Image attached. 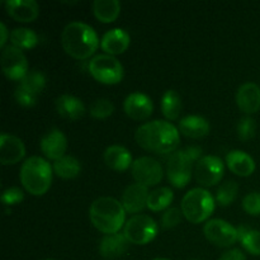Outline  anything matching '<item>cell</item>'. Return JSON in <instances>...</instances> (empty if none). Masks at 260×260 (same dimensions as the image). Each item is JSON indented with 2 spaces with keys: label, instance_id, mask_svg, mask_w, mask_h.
Here are the masks:
<instances>
[{
  "label": "cell",
  "instance_id": "cell-1",
  "mask_svg": "<svg viewBox=\"0 0 260 260\" xmlns=\"http://www.w3.org/2000/svg\"><path fill=\"white\" fill-rule=\"evenodd\" d=\"M179 129L167 121H152L144 123L136 129L137 145L155 154L175 152L180 141Z\"/></svg>",
  "mask_w": 260,
  "mask_h": 260
},
{
  "label": "cell",
  "instance_id": "cell-2",
  "mask_svg": "<svg viewBox=\"0 0 260 260\" xmlns=\"http://www.w3.org/2000/svg\"><path fill=\"white\" fill-rule=\"evenodd\" d=\"M101 45L98 35L89 24L71 22L61 33V46L63 51L76 60L90 57Z\"/></svg>",
  "mask_w": 260,
  "mask_h": 260
},
{
  "label": "cell",
  "instance_id": "cell-3",
  "mask_svg": "<svg viewBox=\"0 0 260 260\" xmlns=\"http://www.w3.org/2000/svg\"><path fill=\"white\" fill-rule=\"evenodd\" d=\"M89 218L94 228L106 235L118 234L124 226L126 211L119 201L112 197L96 198L89 208Z\"/></svg>",
  "mask_w": 260,
  "mask_h": 260
},
{
  "label": "cell",
  "instance_id": "cell-4",
  "mask_svg": "<svg viewBox=\"0 0 260 260\" xmlns=\"http://www.w3.org/2000/svg\"><path fill=\"white\" fill-rule=\"evenodd\" d=\"M19 178L23 188L28 193L33 196H43L51 187L52 169L43 157H28L20 168Z\"/></svg>",
  "mask_w": 260,
  "mask_h": 260
},
{
  "label": "cell",
  "instance_id": "cell-5",
  "mask_svg": "<svg viewBox=\"0 0 260 260\" xmlns=\"http://www.w3.org/2000/svg\"><path fill=\"white\" fill-rule=\"evenodd\" d=\"M202 150L190 146L185 150L173 152L168 159L167 174L175 188H184L192 179V164L201 159Z\"/></svg>",
  "mask_w": 260,
  "mask_h": 260
},
{
  "label": "cell",
  "instance_id": "cell-6",
  "mask_svg": "<svg viewBox=\"0 0 260 260\" xmlns=\"http://www.w3.org/2000/svg\"><path fill=\"white\" fill-rule=\"evenodd\" d=\"M180 210L189 222L201 223L215 211V200L205 188H193L183 197Z\"/></svg>",
  "mask_w": 260,
  "mask_h": 260
},
{
  "label": "cell",
  "instance_id": "cell-7",
  "mask_svg": "<svg viewBox=\"0 0 260 260\" xmlns=\"http://www.w3.org/2000/svg\"><path fill=\"white\" fill-rule=\"evenodd\" d=\"M88 70L96 81L106 85H114L123 79V66L114 56L96 55L89 61Z\"/></svg>",
  "mask_w": 260,
  "mask_h": 260
},
{
  "label": "cell",
  "instance_id": "cell-8",
  "mask_svg": "<svg viewBox=\"0 0 260 260\" xmlns=\"http://www.w3.org/2000/svg\"><path fill=\"white\" fill-rule=\"evenodd\" d=\"M157 223L147 215H135L129 218L123 228V235L129 244L146 245L157 235Z\"/></svg>",
  "mask_w": 260,
  "mask_h": 260
},
{
  "label": "cell",
  "instance_id": "cell-9",
  "mask_svg": "<svg viewBox=\"0 0 260 260\" xmlns=\"http://www.w3.org/2000/svg\"><path fill=\"white\" fill-rule=\"evenodd\" d=\"M131 174L136 183L149 188L161 182L164 172H162L161 164L156 159L150 156H141L132 162Z\"/></svg>",
  "mask_w": 260,
  "mask_h": 260
},
{
  "label": "cell",
  "instance_id": "cell-10",
  "mask_svg": "<svg viewBox=\"0 0 260 260\" xmlns=\"http://www.w3.org/2000/svg\"><path fill=\"white\" fill-rule=\"evenodd\" d=\"M225 173L222 160L215 155L201 157L194 168L196 182L203 187H213L221 182Z\"/></svg>",
  "mask_w": 260,
  "mask_h": 260
},
{
  "label": "cell",
  "instance_id": "cell-11",
  "mask_svg": "<svg viewBox=\"0 0 260 260\" xmlns=\"http://www.w3.org/2000/svg\"><path fill=\"white\" fill-rule=\"evenodd\" d=\"M2 70L10 80L20 81L28 74V61L20 48L9 45L2 51Z\"/></svg>",
  "mask_w": 260,
  "mask_h": 260
},
{
  "label": "cell",
  "instance_id": "cell-12",
  "mask_svg": "<svg viewBox=\"0 0 260 260\" xmlns=\"http://www.w3.org/2000/svg\"><path fill=\"white\" fill-rule=\"evenodd\" d=\"M203 234L210 243L220 248H229L239 240L238 229L220 218L208 221L203 228Z\"/></svg>",
  "mask_w": 260,
  "mask_h": 260
},
{
  "label": "cell",
  "instance_id": "cell-13",
  "mask_svg": "<svg viewBox=\"0 0 260 260\" xmlns=\"http://www.w3.org/2000/svg\"><path fill=\"white\" fill-rule=\"evenodd\" d=\"M124 113L134 121H145L152 114V102L146 94L132 93L124 99Z\"/></svg>",
  "mask_w": 260,
  "mask_h": 260
},
{
  "label": "cell",
  "instance_id": "cell-14",
  "mask_svg": "<svg viewBox=\"0 0 260 260\" xmlns=\"http://www.w3.org/2000/svg\"><path fill=\"white\" fill-rule=\"evenodd\" d=\"M149 189L145 185L135 183L128 185L122 193L121 203L124 211L128 213H139L147 207V200H149Z\"/></svg>",
  "mask_w": 260,
  "mask_h": 260
},
{
  "label": "cell",
  "instance_id": "cell-15",
  "mask_svg": "<svg viewBox=\"0 0 260 260\" xmlns=\"http://www.w3.org/2000/svg\"><path fill=\"white\" fill-rule=\"evenodd\" d=\"M25 147L20 139L3 134L0 137V161L3 165H14L24 157Z\"/></svg>",
  "mask_w": 260,
  "mask_h": 260
},
{
  "label": "cell",
  "instance_id": "cell-16",
  "mask_svg": "<svg viewBox=\"0 0 260 260\" xmlns=\"http://www.w3.org/2000/svg\"><path fill=\"white\" fill-rule=\"evenodd\" d=\"M40 146L43 155L47 159L56 161L65 156L66 149H68V140L60 129H51L47 134L43 135Z\"/></svg>",
  "mask_w": 260,
  "mask_h": 260
},
{
  "label": "cell",
  "instance_id": "cell-17",
  "mask_svg": "<svg viewBox=\"0 0 260 260\" xmlns=\"http://www.w3.org/2000/svg\"><path fill=\"white\" fill-rule=\"evenodd\" d=\"M4 5L8 14L17 22H33L40 14V5L35 0H9Z\"/></svg>",
  "mask_w": 260,
  "mask_h": 260
},
{
  "label": "cell",
  "instance_id": "cell-18",
  "mask_svg": "<svg viewBox=\"0 0 260 260\" xmlns=\"http://www.w3.org/2000/svg\"><path fill=\"white\" fill-rule=\"evenodd\" d=\"M131 38L129 35L122 28H113L103 35L101 40V47L107 55H121L128 48Z\"/></svg>",
  "mask_w": 260,
  "mask_h": 260
},
{
  "label": "cell",
  "instance_id": "cell-19",
  "mask_svg": "<svg viewBox=\"0 0 260 260\" xmlns=\"http://www.w3.org/2000/svg\"><path fill=\"white\" fill-rule=\"evenodd\" d=\"M236 103L239 109L246 114H253L260 109V88L255 83H245L238 89Z\"/></svg>",
  "mask_w": 260,
  "mask_h": 260
},
{
  "label": "cell",
  "instance_id": "cell-20",
  "mask_svg": "<svg viewBox=\"0 0 260 260\" xmlns=\"http://www.w3.org/2000/svg\"><path fill=\"white\" fill-rule=\"evenodd\" d=\"M128 240L123 234L106 235L99 243V254L104 259H117L128 250Z\"/></svg>",
  "mask_w": 260,
  "mask_h": 260
},
{
  "label": "cell",
  "instance_id": "cell-21",
  "mask_svg": "<svg viewBox=\"0 0 260 260\" xmlns=\"http://www.w3.org/2000/svg\"><path fill=\"white\" fill-rule=\"evenodd\" d=\"M103 160L107 167L116 172H124L132 167V156L128 150L119 145L107 147L103 154Z\"/></svg>",
  "mask_w": 260,
  "mask_h": 260
},
{
  "label": "cell",
  "instance_id": "cell-22",
  "mask_svg": "<svg viewBox=\"0 0 260 260\" xmlns=\"http://www.w3.org/2000/svg\"><path fill=\"white\" fill-rule=\"evenodd\" d=\"M226 164L234 174L239 177H250L255 170V161L246 152L234 150L226 155Z\"/></svg>",
  "mask_w": 260,
  "mask_h": 260
},
{
  "label": "cell",
  "instance_id": "cell-23",
  "mask_svg": "<svg viewBox=\"0 0 260 260\" xmlns=\"http://www.w3.org/2000/svg\"><path fill=\"white\" fill-rule=\"evenodd\" d=\"M56 111L62 118L76 121L85 113V106L79 98L69 94H63L56 99Z\"/></svg>",
  "mask_w": 260,
  "mask_h": 260
},
{
  "label": "cell",
  "instance_id": "cell-24",
  "mask_svg": "<svg viewBox=\"0 0 260 260\" xmlns=\"http://www.w3.org/2000/svg\"><path fill=\"white\" fill-rule=\"evenodd\" d=\"M178 129L189 139H202L210 134V123L201 116H187L180 119Z\"/></svg>",
  "mask_w": 260,
  "mask_h": 260
},
{
  "label": "cell",
  "instance_id": "cell-25",
  "mask_svg": "<svg viewBox=\"0 0 260 260\" xmlns=\"http://www.w3.org/2000/svg\"><path fill=\"white\" fill-rule=\"evenodd\" d=\"M93 13L102 23H112L121 13V3L118 0H95L93 3Z\"/></svg>",
  "mask_w": 260,
  "mask_h": 260
},
{
  "label": "cell",
  "instance_id": "cell-26",
  "mask_svg": "<svg viewBox=\"0 0 260 260\" xmlns=\"http://www.w3.org/2000/svg\"><path fill=\"white\" fill-rule=\"evenodd\" d=\"M81 170V165L76 157L71 155H65L61 159L53 162V172L56 175L62 179H74L79 175Z\"/></svg>",
  "mask_w": 260,
  "mask_h": 260
},
{
  "label": "cell",
  "instance_id": "cell-27",
  "mask_svg": "<svg viewBox=\"0 0 260 260\" xmlns=\"http://www.w3.org/2000/svg\"><path fill=\"white\" fill-rule=\"evenodd\" d=\"M183 104L182 98L175 90H167L161 98V112L169 121H175L180 116Z\"/></svg>",
  "mask_w": 260,
  "mask_h": 260
},
{
  "label": "cell",
  "instance_id": "cell-28",
  "mask_svg": "<svg viewBox=\"0 0 260 260\" xmlns=\"http://www.w3.org/2000/svg\"><path fill=\"white\" fill-rule=\"evenodd\" d=\"M174 200V194L173 190L168 187L157 188V189L152 190L149 194V200H147V208L154 212H160L162 210H167L170 206V203Z\"/></svg>",
  "mask_w": 260,
  "mask_h": 260
},
{
  "label": "cell",
  "instance_id": "cell-29",
  "mask_svg": "<svg viewBox=\"0 0 260 260\" xmlns=\"http://www.w3.org/2000/svg\"><path fill=\"white\" fill-rule=\"evenodd\" d=\"M238 238L246 251L253 255H260V231L240 226L238 228Z\"/></svg>",
  "mask_w": 260,
  "mask_h": 260
},
{
  "label": "cell",
  "instance_id": "cell-30",
  "mask_svg": "<svg viewBox=\"0 0 260 260\" xmlns=\"http://www.w3.org/2000/svg\"><path fill=\"white\" fill-rule=\"evenodd\" d=\"M10 42L20 50H30L38 43L37 33L28 28H15L10 33Z\"/></svg>",
  "mask_w": 260,
  "mask_h": 260
},
{
  "label": "cell",
  "instance_id": "cell-31",
  "mask_svg": "<svg viewBox=\"0 0 260 260\" xmlns=\"http://www.w3.org/2000/svg\"><path fill=\"white\" fill-rule=\"evenodd\" d=\"M19 85L24 86L25 89L30 90L32 93L40 95L46 86V76L40 70H29L27 75L20 80Z\"/></svg>",
  "mask_w": 260,
  "mask_h": 260
},
{
  "label": "cell",
  "instance_id": "cell-32",
  "mask_svg": "<svg viewBox=\"0 0 260 260\" xmlns=\"http://www.w3.org/2000/svg\"><path fill=\"white\" fill-rule=\"evenodd\" d=\"M239 192V185L236 182H226L218 188L217 193H216V201L220 203L221 206H230L234 201L236 200V196Z\"/></svg>",
  "mask_w": 260,
  "mask_h": 260
},
{
  "label": "cell",
  "instance_id": "cell-33",
  "mask_svg": "<svg viewBox=\"0 0 260 260\" xmlns=\"http://www.w3.org/2000/svg\"><path fill=\"white\" fill-rule=\"evenodd\" d=\"M113 112H114V106L112 104V102L109 101V99H106V98L96 99L95 102H93L90 108H89V113H90V116L96 119L108 118L109 116H112Z\"/></svg>",
  "mask_w": 260,
  "mask_h": 260
},
{
  "label": "cell",
  "instance_id": "cell-34",
  "mask_svg": "<svg viewBox=\"0 0 260 260\" xmlns=\"http://www.w3.org/2000/svg\"><path fill=\"white\" fill-rule=\"evenodd\" d=\"M256 131V123L251 117H245L241 118L238 124V135L240 140L243 141H248V140L253 139L255 136Z\"/></svg>",
  "mask_w": 260,
  "mask_h": 260
},
{
  "label": "cell",
  "instance_id": "cell-35",
  "mask_svg": "<svg viewBox=\"0 0 260 260\" xmlns=\"http://www.w3.org/2000/svg\"><path fill=\"white\" fill-rule=\"evenodd\" d=\"M183 212L179 208H168L164 213H162L161 218H160V222L164 229H173L175 226H178L182 221Z\"/></svg>",
  "mask_w": 260,
  "mask_h": 260
},
{
  "label": "cell",
  "instance_id": "cell-36",
  "mask_svg": "<svg viewBox=\"0 0 260 260\" xmlns=\"http://www.w3.org/2000/svg\"><path fill=\"white\" fill-rule=\"evenodd\" d=\"M14 96L17 103L23 107H33L36 106V103L38 101L37 94L32 93V91L28 90V89H25L22 85L17 86V89L14 91Z\"/></svg>",
  "mask_w": 260,
  "mask_h": 260
},
{
  "label": "cell",
  "instance_id": "cell-37",
  "mask_svg": "<svg viewBox=\"0 0 260 260\" xmlns=\"http://www.w3.org/2000/svg\"><path fill=\"white\" fill-rule=\"evenodd\" d=\"M243 208L246 213L251 216L260 215V193L251 192L246 194L243 200Z\"/></svg>",
  "mask_w": 260,
  "mask_h": 260
},
{
  "label": "cell",
  "instance_id": "cell-38",
  "mask_svg": "<svg viewBox=\"0 0 260 260\" xmlns=\"http://www.w3.org/2000/svg\"><path fill=\"white\" fill-rule=\"evenodd\" d=\"M24 200V193L20 188L17 187H12L8 188L3 192L2 194V201L4 203V206H13V205H18L22 201Z\"/></svg>",
  "mask_w": 260,
  "mask_h": 260
},
{
  "label": "cell",
  "instance_id": "cell-39",
  "mask_svg": "<svg viewBox=\"0 0 260 260\" xmlns=\"http://www.w3.org/2000/svg\"><path fill=\"white\" fill-rule=\"evenodd\" d=\"M220 260H246L245 255L241 253L239 249H231V250L226 251Z\"/></svg>",
  "mask_w": 260,
  "mask_h": 260
},
{
  "label": "cell",
  "instance_id": "cell-40",
  "mask_svg": "<svg viewBox=\"0 0 260 260\" xmlns=\"http://www.w3.org/2000/svg\"><path fill=\"white\" fill-rule=\"evenodd\" d=\"M0 35H2V38H0V47L4 48L5 43H7L8 41V36H9V33H8V29H7V25H5L4 23H0Z\"/></svg>",
  "mask_w": 260,
  "mask_h": 260
},
{
  "label": "cell",
  "instance_id": "cell-41",
  "mask_svg": "<svg viewBox=\"0 0 260 260\" xmlns=\"http://www.w3.org/2000/svg\"><path fill=\"white\" fill-rule=\"evenodd\" d=\"M152 260H169V259H165V258H156V259H152Z\"/></svg>",
  "mask_w": 260,
  "mask_h": 260
},
{
  "label": "cell",
  "instance_id": "cell-42",
  "mask_svg": "<svg viewBox=\"0 0 260 260\" xmlns=\"http://www.w3.org/2000/svg\"><path fill=\"white\" fill-rule=\"evenodd\" d=\"M46 260H51V259H46Z\"/></svg>",
  "mask_w": 260,
  "mask_h": 260
}]
</instances>
